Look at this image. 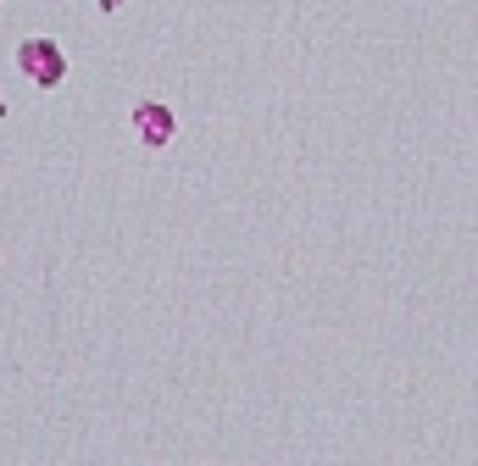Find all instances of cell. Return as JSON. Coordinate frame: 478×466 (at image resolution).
Returning <instances> with one entry per match:
<instances>
[{"instance_id":"1","label":"cell","mask_w":478,"mask_h":466,"mask_svg":"<svg viewBox=\"0 0 478 466\" xmlns=\"http://www.w3.org/2000/svg\"><path fill=\"white\" fill-rule=\"evenodd\" d=\"M17 73L45 94L61 89L68 84V50H61V40H50V33H23L17 40Z\"/></svg>"},{"instance_id":"2","label":"cell","mask_w":478,"mask_h":466,"mask_svg":"<svg viewBox=\"0 0 478 466\" xmlns=\"http://www.w3.org/2000/svg\"><path fill=\"white\" fill-rule=\"evenodd\" d=\"M173 133H178L173 106H162V100H140V106H134V139H140L145 150H167Z\"/></svg>"},{"instance_id":"3","label":"cell","mask_w":478,"mask_h":466,"mask_svg":"<svg viewBox=\"0 0 478 466\" xmlns=\"http://www.w3.org/2000/svg\"><path fill=\"white\" fill-rule=\"evenodd\" d=\"M122 6H129V0H95V12H101V17H117Z\"/></svg>"},{"instance_id":"4","label":"cell","mask_w":478,"mask_h":466,"mask_svg":"<svg viewBox=\"0 0 478 466\" xmlns=\"http://www.w3.org/2000/svg\"><path fill=\"white\" fill-rule=\"evenodd\" d=\"M6 117H12V106H6V100H0V122H6Z\"/></svg>"}]
</instances>
